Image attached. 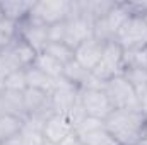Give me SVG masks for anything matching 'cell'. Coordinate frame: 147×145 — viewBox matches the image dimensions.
I'll return each instance as SVG.
<instances>
[{"instance_id":"6da1fadb","label":"cell","mask_w":147,"mask_h":145,"mask_svg":"<svg viewBox=\"0 0 147 145\" xmlns=\"http://www.w3.org/2000/svg\"><path fill=\"white\" fill-rule=\"evenodd\" d=\"M105 126L118 145H135L147 135V114L142 109H113Z\"/></svg>"},{"instance_id":"7a4b0ae2","label":"cell","mask_w":147,"mask_h":145,"mask_svg":"<svg viewBox=\"0 0 147 145\" xmlns=\"http://www.w3.org/2000/svg\"><path fill=\"white\" fill-rule=\"evenodd\" d=\"M38 53L21 38L14 39L7 48L0 50V80L14 72L26 70L36 60Z\"/></svg>"},{"instance_id":"3957f363","label":"cell","mask_w":147,"mask_h":145,"mask_svg":"<svg viewBox=\"0 0 147 145\" xmlns=\"http://www.w3.org/2000/svg\"><path fill=\"white\" fill-rule=\"evenodd\" d=\"M115 41L123 51L147 50V21L142 15H128L118 29Z\"/></svg>"},{"instance_id":"277c9868","label":"cell","mask_w":147,"mask_h":145,"mask_svg":"<svg viewBox=\"0 0 147 145\" xmlns=\"http://www.w3.org/2000/svg\"><path fill=\"white\" fill-rule=\"evenodd\" d=\"M103 91L108 96L113 109H140L139 96L135 89L130 85V82L123 77H113L110 80L103 82Z\"/></svg>"},{"instance_id":"5b68a950","label":"cell","mask_w":147,"mask_h":145,"mask_svg":"<svg viewBox=\"0 0 147 145\" xmlns=\"http://www.w3.org/2000/svg\"><path fill=\"white\" fill-rule=\"evenodd\" d=\"M92 73L101 84L123 73V50L116 41H108L105 44L103 56Z\"/></svg>"},{"instance_id":"8992f818","label":"cell","mask_w":147,"mask_h":145,"mask_svg":"<svg viewBox=\"0 0 147 145\" xmlns=\"http://www.w3.org/2000/svg\"><path fill=\"white\" fill-rule=\"evenodd\" d=\"M74 133L84 145H118L101 119L86 116L74 126Z\"/></svg>"},{"instance_id":"52a82bcc","label":"cell","mask_w":147,"mask_h":145,"mask_svg":"<svg viewBox=\"0 0 147 145\" xmlns=\"http://www.w3.org/2000/svg\"><path fill=\"white\" fill-rule=\"evenodd\" d=\"M80 104H82V109L87 118H94V119H101V121H105L113 111L110 99L105 94L101 85L80 91Z\"/></svg>"},{"instance_id":"ba28073f","label":"cell","mask_w":147,"mask_h":145,"mask_svg":"<svg viewBox=\"0 0 147 145\" xmlns=\"http://www.w3.org/2000/svg\"><path fill=\"white\" fill-rule=\"evenodd\" d=\"M17 26H19V38L24 39L36 53H41L50 41V26H46L45 22H41L33 15L26 17Z\"/></svg>"},{"instance_id":"9c48e42d","label":"cell","mask_w":147,"mask_h":145,"mask_svg":"<svg viewBox=\"0 0 147 145\" xmlns=\"http://www.w3.org/2000/svg\"><path fill=\"white\" fill-rule=\"evenodd\" d=\"M72 0H50V2H34L31 15L45 22L46 26H53L62 22L70 14Z\"/></svg>"},{"instance_id":"30bf717a","label":"cell","mask_w":147,"mask_h":145,"mask_svg":"<svg viewBox=\"0 0 147 145\" xmlns=\"http://www.w3.org/2000/svg\"><path fill=\"white\" fill-rule=\"evenodd\" d=\"M105 44L103 41L96 39V38H89L86 41H82L75 50H74V60L77 63H80L82 67L89 68V70H94L96 65L99 63L101 56H103V50H105Z\"/></svg>"},{"instance_id":"8fae6325","label":"cell","mask_w":147,"mask_h":145,"mask_svg":"<svg viewBox=\"0 0 147 145\" xmlns=\"http://www.w3.org/2000/svg\"><path fill=\"white\" fill-rule=\"evenodd\" d=\"M74 133V125L65 114H51L45 125H43V137L45 140H50L53 144H62L67 137H70Z\"/></svg>"},{"instance_id":"7c38bea8","label":"cell","mask_w":147,"mask_h":145,"mask_svg":"<svg viewBox=\"0 0 147 145\" xmlns=\"http://www.w3.org/2000/svg\"><path fill=\"white\" fill-rule=\"evenodd\" d=\"M62 77H63L67 82H70L74 87H77L79 91H84V89H89V87H99V85H103V84L94 77L92 70L82 67V65L77 63L75 60H72L70 63H67V65L63 67Z\"/></svg>"},{"instance_id":"4fadbf2b","label":"cell","mask_w":147,"mask_h":145,"mask_svg":"<svg viewBox=\"0 0 147 145\" xmlns=\"http://www.w3.org/2000/svg\"><path fill=\"white\" fill-rule=\"evenodd\" d=\"M2 109L3 113L16 116L22 121L28 119V111L24 103V91H7L2 89Z\"/></svg>"},{"instance_id":"5bb4252c","label":"cell","mask_w":147,"mask_h":145,"mask_svg":"<svg viewBox=\"0 0 147 145\" xmlns=\"http://www.w3.org/2000/svg\"><path fill=\"white\" fill-rule=\"evenodd\" d=\"M33 7H34V2H28V0H5V2H2L3 17L9 21H14L17 24L31 15Z\"/></svg>"},{"instance_id":"9a60e30c","label":"cell","mask_w":147,"mask_h":145,"mask_svg":"<svg viewBox=\"0 0 147 145\" xmlns=\"http://www.w3.org/2000/svg\"><path fill=\"white\" fill-rule=\"evenodd\" d=\"M26 82H28V87H33V89H39V91H45V92H50L53 91L55 87V79L50 77L48 73H45L41 68H38L36 65L33 63L31 67H28L26 70Z\"/></svg>"},{"instance_id":"2e32d148","label":"cell","mask_w":147,"mask_h":145,"mask_svg":"<svg viewBox=\"0 0 147 145\" xmlns=\"http://www.w3.org/2000/svg\"><path fill=\"white\" fill-rule=\"evenodd\" d=\"M22 119L10 116L7 113H0V145L5 144L7 140L14 138L19 135L21 128H22Z\"/></svg>"},{"instance_id":"e0dca14e","label":"cell","mask_w":147,"mask_h":145,"mask_svg":"<svg viewBox=\"0 0 147 145\" xmlns=\"http://www.w3.org/2000/svg\"><path fill=\"white\" fill-rule=\"evenodd\" d=\"M41 53L51 56L53 60H57V62L62 63L63 67L74 60V50L69 46V44L58 43V41H48V44L45 46V50H43Z\"/></svg>"},{"instance_id":"ac0fdd59","label":"cell","mask_w":147,"mask_h":145,"mask_svg":"<svg viewBox=\"0 0 147 145\" xmlns=\"http://www.w3.org/2000/svg\"><path fill=\"white\" fill-rule=\"evenodd\" d=\"M34 65H36L38 68H41L45 73H48L50 77H53L55 80L60 79L62 73H63V65L58 63L57 60H53L51 56L45 55V53H38L36 60H34Z\"/></svg>"},{"instance_id":"d6986e66","label":"cell","mask_w":147,"mask_h":145,"mask_svg":"<svg viewBox=\"0 0 147 145\" xmlns=\"http://www.w3.org/2000/svg\"><path fill=\"white\" fill-rule=\"evenodd\" d=\"M130 85L135 89L137 96L147 91V68H130V70H123L121 73Z\"/></svg>"},{"instance_id":"ffe728a7","label":"cell","mask_w":147,"mask_h":145,"mask_svg":"<svg viewBox=\"0 0 147 145\" xmlns=\"http://www.w3.org/2000/svg\"><path fill=\"white\" fill-rule=\"evenodd\" d=\"M19 36V26L14 21L9 19H0V50L7 48L14 39H17Z\"/></svg>"},{"instance_id":"44dd1931","label":"cell","mask_w":147,"mask_h":145,"mask_svg":"<svg viewBox=\"0 0 147 145\" xmlns=\"http://www.w3.org/2000/svg\"><path fill=\"white\" fill-rule=\"evenodd\" d=\"M147 68V50L123 51V70Z\"/></svg>"},{"instance_id":"7402d4cb","label":"cell","mask_w":147,"mask_h":145,"mask_svg":"<svg viewBox=\"0 0 147 145\" xmlns=\"http://www.w3.org/2000/svg\"><path fill=\"white\" fill-rule=\"evenodd\" d=\"M2 89L7 91H26L28 89V82H26V72H14L7 75L5 79H2Z\"/></svg>"},{"instance_id":"603a6c76","label":"cell","mask_w":147,"mask_h":145,"mask_svg":"<svg viewBox=\"0 0 147 145\" xmlns=\"http://www.w3.org/2000/svg\"><path fill=\"white\" fill-rule=\"evenodd\" d=\"M60 145H84V144H82V142L75 137V133H72L70 137H67V138H65V140H63Z\"/></svg>"},{"instance_id":"cb8c5ba5","label":"cell","mask_w":147,"mask_h":145,"mask_svg":"<svg viewBox=\"0 0 147 145\" xmlns=\"http://www.w3.org/2000/svg\"><path fill=\"white\" fill-rule=\"evenodd\" d=\"M139 104H140L142 113H146L147 114V91L146 92H142V94H139Z\"/></svg>"},{"instance_id":"d4e9b609","label":"cell","mask_w":147,"mask_h":145,"mask_svg":"<svg viewBox=\"0 0 147 145\" xmlns=\"http://www.w3.org/2000/svg\"><path fill=\"white\" fill-rule=\"evenodd\" d=\"M135 145H147V137H144V138H142L140 142H137Z\"/></svg>"},{"instance_id":"484cf974","label":"cell","mask_w":147,"mask_h":145,"mask_svg":"<svg viewBox=\"0 0 147 145\" xmlns=\"http://www.w3.org/2000/svg\"><path fill=\"white\" fill-rule=\"evenodd\" d=\"M0 113H3V109H2V87H0Z\"/></svg>"},{"instance_id":"4316f807","label":"cell","mask_w":147,"mask_h":145,"mask_svg":"<svg viewBox=\"0 0 147 145\" xmlns=\"http://www.w3.org/2000/svg\"><path fill=\"white\" fill-rule=\"evenodd\" d=\"M43 145H58V144H53V142H50V140H45Z\"/></svg>"},{"instance_id":"83f0119b","label":"cell","mask_w":147,"mask_h":145,"mask_svg":"<svg viewBox=\"0 0 147 145\" xmlns=\"http://www.w3.org/2000/svg\"><path fill=\"white\" fill-rule=\"evenodd\" d=\"M0 19H3V10H2V2H0Z\"/></svg>"},{"instance_id":"f1b7e54d","label":"cell","mask_w":147,"mask_h":145,"mask_svg":"<svg viewBox=\"0 0 147 145\" xmlns=\"http://www.w3.org/2000/svg\"><path fill=\"white\" fill-rule=\"evenodd\" d=\"M0 87H2V80H0Z\"/></svg>"},{"instance_id":"f546056e","label":"cell","mask_w":147,"mask_h":145,"mask_svg":"<svg viewBox=\"0 0 147 145\" xmlns=\"http://www.w3.org/2000/svg\"><path fill=\"white\" fill-rule=\"evenodd\" d=\"M146 137H147V135H146Z\"/></svg>"}]
</instances>
